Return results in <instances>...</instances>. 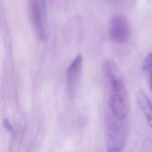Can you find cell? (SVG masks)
<instances>
[{"label": "cell", "mask_w": 152, "mask_h": 152, "mask_svg": "<svg viewBox=\"0 0 152 152\" xmlns=\"http://www.w3.org/2000/svg\"><path fill=\"white\" fill-rule=\"evenodd\" d=\"M4 124L7 129L9 130L10 131H13V129L12 126L10 124V122L8 119H4Z\"/></svg>", "instance_id": "cell-8"}, {"label": "cell", "mask_w": 152, "mask_h": 152, "mask_svg": "<svg viewBox=\"0 0 152 152\" xmlns=\"http://www.w3.org/2000/svg\"><path fill=\"white\" fill-rule=\"evenodd\" d=\"M103 69L111 87L109 104L112 114L118 120H125L129 113V96L119 68L113 61L107 60Z\"/></svg>", "instance_id": "cell-1"}, {"label": "cell", "mask_w": 152, "mask_h": 152, "mask_svg": "<svg viewBox=\"0 0 152 152\" xmlns=\"http://www.w3.org/2000/svg\"><path fill=\"white\" fill-rule=\"evenodd\" d=\"M110 35L115 43L126 42L129 35V26L126 19L122 16L117 15L112 18L110 27Z\"/></svg>", "instance_id": "cell-4"}, {"label": "cell", "mask_w": 152, "mask_h": 152, "mask_svg": "<svg viewBox=\"0 0 152 152\" xmlns=\"http://www.w3.org/2000/svg\"><path fill=\"white\" fill-rule=\"evenodd\" d=\"M149 85H150V89L152 92V76L150 77V79H149Z\"/></svg>", "instance_id": "cell-9"}, {"label": "cell", "mask_w": 152, "mask_h": 152, "mask_svg": "<svg viewBox=\"0 0 152 152\" xmlns=\"http://www.w3.org/2000/svg\"><path fill=\"white\" fill-rule=\"evenodd\" d=\"M137 100L152 129V101L145 92L141 91L137 93Z\"/></svg>", "instance_id": "cell-6"}, {"label": "cell", "mask_w": 152, "mask_h": 152, "mask_svg": "<svg viewBox=\"0 0 152 152\" xmlns=\"http://www.w3.org/2000/svg\"><path fill=\"white\" fill-rule=\"evenodd\" d=\"M83 58L81 55L77 56L71 63L66 73V81L69 89L72 90L78 84L82 66Z\"/></svg>", "instance_id": "cell-5"}, {"label": "cell", "mask_w": 152, "mask_h": 152, "mask_svg": "<svg viewBox=\"0 0 152 152\" xmlns=\"http://www.w3.org/2000/svg\"><path fill=\"white\" fill-rule=\"evenodd\" d=\"M143 70L149 75L152 76V52L149 53L145 58L142 65Z\"/></svg>", "instance_id": "cell-7"}, {"label": "cell", "mask_w": 152, "mask_h": 152, "mask_svg": "<svg viewBox=\"0 0 152 152\" xmlns=\"http://www.w3.org/2000/svg\"><path fill=\"white\" fill-rule=\"evenodd\" d=\"M29 13L33 28L36 36L41 40H46L48 37V28L45 1L39 0L30 1Z\"/></svg>", "instance_id": "cell-3"}, {"label": "cell", "mask_w": 152, "mask_h": 152, "mask_svg": "<svg viewBox=\"0 0 152 152\" xmlns=\"http://www.w3.org/2000/svg\"><path fill=\"white\" fill-rule=\"evenodd\" d=\"M124 120H120L113 115L108 120L107 133L108 152H121L125 141L126 124Z\"/></svg>", "instance_id": "cell-2"}]
</instances>
